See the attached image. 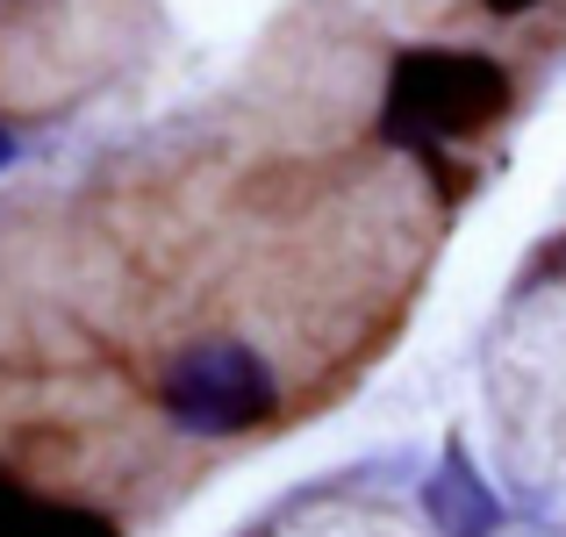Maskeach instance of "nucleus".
Segmentation results:
<instances>
[{"label":"nucleus","mask_w":566,"mask_h":537,"mask_svg":"<svg viewBox=\"0 0 566 537\" xmlns=\"http://www.w3.org/2000/svg\"><path fill=\"white\" fill-rule=\"evenodd\" d=\"M510 101V80H502L495 57L473 51H409L395 65V86H387V129L395 137H473L488 129Z\"/></svg>","instance_id":"nucleus-1"},{"label":"nucleus","mask_w":566,"mask_h":537,"mask_svg":"<svg viewBox=\"0 0 566 537\" xmlns=\"http://www.w3.org/2000/svg\"><path fill=\"white\" fill-rule=\"evenodd\" d=\"M158 394H166V415L180 430L216 438V430H251L273 415V372L244 345H193L187 358H172Z\"/></svg>","instance_id":"nucleus-2"},{"label":"nucleus","mask_w":566,"mask_h":537,"mask_svg":"<svg viewBox=\"0 0 566 537\" xmlns=\"http://www.w3.org/2000/svg\"><path fill=\"white\" fill-rule=\"evenodd\" d=\"M430 516L444 524V537H488L495 530V502L481 495V481L467 473V459H444V473L430 481Z\"/></svg>","instance_id":"nucleus-3"},{"label":"nucleus","mask_w":566,"mask_h":537,"mask_svg":"<svg viewBox=\"0 0 566 537\" xmlns=\"http://www.w3.org/2000/svg\"><path fill=\"white\" fill-rule=\"evenodd\" d=\"M495 14H524V8H538V0H488Z\"/></svg>","instance_id":"nucleus-4"},{"label":"nucleus","mask_w":566,"mask_h":537,"mask_svg":"<svg viewBox=\"0 0 566 537\" xmlns=\"http://www.w3.org/2000/svg\"><path fill=\"white\" fill-rule=\"evenodd\" d=\"M8 158H14V144H8V129H0V166H8Z\"/></svg>","instance_id":"nucleus-5"}]
</instances>
